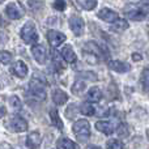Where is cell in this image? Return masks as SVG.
<instances>
[{"label": "cell", "instance_id": "cell-28", "mask_svg": "<svg viewBox=\"0 0 149 149\" xmlns=\"http://www.w3.org/2000/svg\"><path fill=\"white\" fill-rule=\"evenodd\" d=\"M65 7H67L65 0H55V1H54V8L56 10H64Z\"/></svg>", "mask_w": 149, "mask_h": 149}, {"label": "cell", "instance_id": "cell-27", "mask_svg": "<svg viewBox=\"0 0 149 149\" xmlns=\"http://www.w3.org/2000/svg\"><path fill=\"white\" fill-rule=\"evenodd\" d=\"M0 58H1V63H3V64H8V63L12 60V54L3 50L1 54H0Z\"/></svg>", "mask_w": 149, "mask_h": 149}, {"label": "cell", "instance_id": "cell-35", "mask_svg": "<svg viewBox=\"0 0 149 149\" xmlns=\"http://www.w3.org/2000/svg\"><path fill=\"white\" fill-rule=\"evenodd\" d=\"M147 136H148V140H149V130H148V132H147Z\"/></svg>", "mask_w": 149, "mask_h": 149}, {"label": "cell", "instance_id": "cell-23", "mask_svg": "<svg viewBox=\"0 0 149 149\" xmlns=\"http://www.w3.org/2000/svg\"><path fill=\"white\" fill-rule=\"evenodd\" d=\"M85 88H86L85 82L82 81V80H77V81L73 84V86H72V93L73 94H76V95H81L82 93H84Z\"/></svg>", "mask_w": 149, "mask_h": 149}, {"label": "cell", "instance_id": "cell-13", "mask_svg": "<svg viewBox=\"0 0 149 149\" xmlns=\"http://www.w3.org/2000/svg\"><path fill=\"white\" fill-rule=\"evenodd\" d=\"M12 73L15 74V76L20 77V79H24V77L28 74V67H26V64L24 62L17 60L12 67Z\"/></svg>", "mask_w": 149, "mask_h": 149}, {"label": "cell", "instance_id": "cell-20", "mask_svg": "<svg viewBox=\"0 0 149 149\" xmlns=\"http://www.w3.org/2000/svg\"><path fill=\"white\" fill-rule=\"evenodd\" d=\"M127 28H128V22H127L124 18H119L116 22H114L113 25H111V30L115 31V33H122V31H124Z\"/></svg>", "mask_w": 149, "mask_h": 149}, {"label": "cell", "instance_id": "cell-24", "mask_svg": "<svg viewBox=\"0 0 149 149\" xmlns=\"http://www.w3.org/2000/svg\"><path fill=\"white\" fill-rule=\"evenodd\" d=\"M79 5L82 8V9H86V10H92L95 8L97 5V0H77Z\"/></svg>", "mask_w": 149, "mask_h": 149}, {"label": "cell", "instance_id": "cell-10", "mask_svg": "<svg viewBox=\"0 0 149 149\" xmlns=\"http://www.w3.org/2000/svg\"><path fill=\"white\" fill-rule=\"evenodd\" d=\"M41 141H42V137L38 131H33L26 136V147L29 149H37L41 145Z\"/></svg>", "mask_w": 149, "mask_h": 149}, {"label": "cell", "instance_id": "cell-7", "mask_svg": "<svg viewBox=\"0 0 149 149\" xmlns=\"http://www.w3.org/2000/svg\"><path fill=\"white\" fill-rule=\"evenodd\" d=\"M47 39H49V43L51 47H58L65 41V36L58 30H49Z\"/></svg>", "mask_w": 149, "mask_h": 149}, {"label": "cell", "instance_id": "cell-31", "mask_svg": "<svg viewBox=\"0 0 149 149\" xmlns=\"http://www.w3.org/2000/svg\"><path fill=\"white\" fill-rule=\"evenodd\" d=\"M132 59H134L135 62H140V60L143 59V56H141L140 54H137V52H136V54H132Z\"/></svg>", "mask_w": 149, "mask_h": 149}, {"label": "cell", "instance_id": "cell-15", "mask_svg": "<svg viewBox=\"0 0 149 149\" xmlns=\"http://www.w3.org/2000/svg\"><path fill=\"white\" fill-rule=\"evenodd\" d=\"M86 98L89 102L92 103H95V102H100L102 100V92L100 90V88L97 86H93L88 90V94H86Z\"/></svg>", "mask_w": 149, "mask_h": 149}, {"label": "cell", "instance_id": "cell-8", "mask_svg": "<svg viewBox=\"0 0 149 149\" xmlns=\"http://www.w3.org/2000/svg\"><path fill=\"white\" fill-rule=\"evenodd\" d=\"M97 16L101 18V20L105 21V22H110V24H114L119 20L118 13H116L115 10L109 9V8H102V9L98 12Z\"/></svg>", "mask_w": 149, "mask_h": 149}, {"label": "cell", "instance_id": "cell-4", "mask_svg": "<svg viewBox=\"0 0 149 149\" xmlns=\"http://www.w3.org/2000/svg\"><path fill=\"white\" fill-rule=\"evenodd\" d=\"M5 13H7V16L9 18H12V20H18V18L24 17L25 9H24L20 4H17V3H10V4H8L7 8H5Z\"/></svg>", "mask_w": 149, "mask_h": 149}, {"label": "cell", "instance_id": "cell-21", "mask_svg": "<svg viewBox=\"0 0 149 149\" xmlns=\"http://www.w3.org/2000/svg\"><path fill=\"white\" fill-rule=\"evenodd\" d=\"M80 113H82L86 116H93L95 114V109H94V106H93V103L88 101V102H84L81 105V107H80Z\"/></svg>", "mask_w": 149, "mask_h": 149}, {"label": "cell", "instance_id": "cell-18", "mask_svg": "<svg viewBox=\"0 0 149 149\" xmlns=\"http://www.w3.org/2000/svg\"><path fill=\"white\" fill-rule=\"evenodd\" d=\"M56 144L59 149H79V145L73 143L72 140L67 139V137H60Z\"/></svg>", "mask_w": 149, "mask_h": 149}, {"label": "cell", "instance_id": "cell-12", "mask_svg": "<svg viewBox=\"0 0 149 149\" xmlns=\"http://www.w3.org/2000/svg\"><path fill=\"white\" fill-rule=\"evenodd\" d=\"M31 54H33L34 59L37 60V63L43 64L46 62V49L42 45H34L31 47Z\"/></svg>", "mask_w": 149, "mask_h": 149}, {"label": "cell", "instance_id": "cell-16", "mask_svg": "<svg viewBox=\"0 0 149 149\" xmlns=\"http://www.w3.org/2000/svg\"><path fill=\"white\" fill-rule=\"evenodd\" d=\"M62 56H63V59L68 63H74L77 59L76 54H74V51L72 50V47H71L70 45L62 47Z\"/></svg>", "mask_w": 149, "mask_h": 149}, {"label": "cell", "instance_id": "cell-1", "mask_svg": "<svg viewBox=\"0 0 149 149\" xmlns=\"http://www.w3.org/2000/svg\"><path fill=\"white\" fill-rule=\"evenodd\" d=\"M124 15L135 21L144 20L145 16L149 15V0H143L136 5H128L124 9Z\"/></svg>", "mask_w": 149, "mask_h": 149}, {"label": "cell", "instance_id": "cell-6", "mask_svg": "<svg viewBox=\"0 0 149 149\" xmlns=\"http://www.w3.org/2000/svg\"><path fill=\"white\" fill-rule=\"evenodd\" d=\"M68 22H70V28H71V30L73 31L74 36H81V34L84 33L85 22L81 17H79V16H72Z\"/></svg>", "mask_w": 149, "mask_h": 149}, {"label": "cell", "instance_id": "cell-26", "mask_svg": "<svg viewBox=\"0 0 149 149\" xmlns=\"http://www.w3.org/2000/svg\"><path fill=\"white\" fill-rule=\"evenodd\" d=\"M9 105L12 106V109H13V110H16V111L20 110L21 106H22V105H21L20 98H18L17 95H12V97L9 98Z\"/></svg>", "mask_w": 149, "mask_h": 149}, {"label": "cell", "instance_id": "cell-9", "mask_svg": "<svg viewBox=\"0 0 149 149\" xmlns=\"http://www.w3.org/2000/svg\"><path fill=\"white\" fill-rule=\"evenodd\" d=\"M29 88H30V95L38 98V100H45V98H46V92H45L43 86H42L39 82H37L36 79L30 82Z\"/></svg>", "mask_w": 149, "mask_h": 149}, {"label": "cell", "instance_id": "cell-5", "mask_svg": "<svg viewBox=\"0 0 149 149\" xmlns=\"http://www.w3.org/2000/svg\"><path fill=\"white\" fill-rule=\"evenodd\" d=\"M8 128L13 132H25L28 130V122L21 116H15V118L10 119Z\"/></svg>", "mask_w": 149, "mask_h": 149}, {"label": "cell", "instance_id": "cell-34", "mask_svg": "<svg viewBox=\"0 0 149 149\" xmlns=\"http://www.w3.org/2000/svg\"><path fill=\"white\" fill-rule=\"evenodd\" d=\"M1 115H3V116L5 115V109H4V106H3V107H1Z\"/></svg>", "mask_w": 149, "mask_h": 149}, {"label": "cell", "instance_id": "cell-3", "mask_svg": "<svg viewBox=\"0 0 149 149\" xmlns=\"http://www.w3.org/2000/svg\"><path fill=\"white\" fill-rule=\"evenodd\" d=\"M20 36L22 38V41L28 45H33L38 42V33H37L36 26H34V24L31 21L26 22L22 26V29L20 31Z\"/></svg>", "mask_w": 149, "mask_h": 149}, {"label": "cell", "instance_id": "cell-30", "mask_svg": "<svg viewBox=\"0 0 149 149\" xmlns=\"http://www.w3.org/2000/svg\"><path fill=\"white\" fill-rule=\"evenodd\" d=\"M79 76H82V77H86L88 80H92V81H95L97 80V74L93 73V72H80Z\"/></svg>", "mask_w": 149, "mask_h": 149}, {"label": "cell", "instance_id": "cell-36", "mask_svg": "<svg viewBox=\"0 0 149 149\" xmlns=\"http://www.w3.org/2000/svg\"><path fill=\"white\" fill-rule=\"evenodd\" d=\"M1 1H4V0H1Z\"/></svg>", "mask_w": 149, "mask_h": 149}, {"label": "cell", "instance_id": "cell-32", "mask_svg": "<svg viewBox=\"0 0 149 149\" xmlns=\"http://www.w3.org/2000/svg\"><path fill=\"white\" fill-rule=\"evenodd\" d=\"M86 149H102V148H100V147H97V145H90V147H88Z\"/></svg>", "mask_w": 149, "mask_h": 149}, {"label": "cell", "instance_id": "cell-19", "mask_svg": "<svg viewBox=\"0 0 149 149\" xmlns=\"http://www.w3.org/2000/svg\"><path fill=\"white\" fill-rule=\"evenodd\" d=\"M49 115H50V119H51V123L54 124L58 130H63V122H62V119H60L58 110L51 109V110H50V113H49Z\"/></svg>", "mask_w": 149, "mask_h": 149}, {"label": "cell", "instance_id": "cell-29", "mask_svg": "<svg viewBox=\"0 0 149 149\" xmlns=\"http://www.w3.org/2000/svg\"><path fill=\"white\" fill-rule=\"evenodd\" d=\"M118 136L119 137H127L128 136V130H127V127L124 126V124H120V127H119V130H118Z\"/></svg>", "mask_w": 149, "mask_h": 149}, {"label": "cell", "instance_id": "cell-14", "mask_svg": "<svg viewBox=\"0 0 149 149\" xmlns=\"http://www.w3.org/2000/svg\"><path fill=\"white\" fill-rule=\"evenodd\" d=\"M95 128L98 130L100 132L105 135H111L115 130V126H114L111 122H103V120H100L95 123Z\"/></svg>", "mask_w": 149, "mask_h": 149}, {"label": "cell", "instance_id": "cell-33", "mask_svg": "<svg viewBox=\"0 0 149 149\" xmlns=\"http://www.w3.org/2000/svg\"><path fill=\"white\" fill-rule=\"evenodd\" d=\"M1 149H10V147L7 144H1Z\"/></svg>", "mask_w": 149, "mask_h": 149}, {"label": "cell", "instance_id": "cell-25", "mask_svg": "<svg viewBox=\"0 0 149 149\" xmlns=\"http://www.w3.org/2000/svg\"><path fill=\"white\" fill-rule=\"evenodd\" d=\"M106 148L107 149H123V143L118 139H110L106 143Z\"/></svg>", "mask_w": 149, "mask_h": 149}, {"label": "cell", "instance_id": "cell-22", "mask_svg": "<svg viewBox=\"0 0 149 149\" xmlns=\"http://www.w3.org/2000/svg\"><path fill=\"white\" fill-rule=\"evenodd\" d=\"M82 55H84V59L86 60L89 64H98V62H100V56H98L97 54H94L93 51L84 50V51H82Z\"/></svg>", "mask_w": 149, "mask_h": 149}, {"label": "cell", "instance_id": "cell-11", "mask_svg": "<svg viewBox=\"0 0 149 149\" xmlns=\"http://www.w3.org/2000/svg\"><path fill=\"white\" fill-rule=\"evenodd\" d=\"M109 68L111 71H115V72L124 73L131 70V65L127 62H122V60H110L109 62Z\"/></svg>", "mask_w": 149, "mask_h": 149}, {"label": "cell", "instance_id": "cell-17", "mask_svg": "<svg viewBox=\"0 0 149 149\" xmlns=\"http://www.w3.org/2000/svg\"><path fill=\"white\" fill-rule=\"evenodd\" d=\"M52 101H54L58 106H62V105H64V103L68 101V95L65 94L63 90L55 89L54 93H52Z\"/></svg>", "mask_w": 149, "mask_h": 149}, {"label": "cell", "instance_id": "cell-2", "mask_svg": "<svg viewBox=\"0 0 149 149\" xmlns=\"http://www.w3.org/2000/svg\"><path fill=\"white\" fill-rule=\"evenodd\" d=\"M74 135H76L77 140L81 143H85L90 136V124L86 119H79L74 122L72 127Z\"/></svg>", "mask_w": 149, "mask_h": 149}]
</instances>
